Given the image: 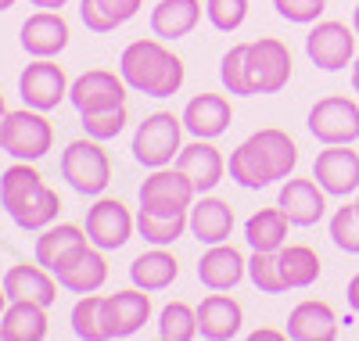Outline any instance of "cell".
Returning <instances> with one entry per match:
<instances>
[{"instance_id": "5", "label": "cell", "mask_w": 359, "mask_h": 341, "mask_svg": "<svg viewBox=\"0 0 359 341\" xmlns=\"http://www.w3.org/2000/svg\"><path fill=\"white\" fill-rule=\"evenodd\" d=\"M309 133L323 144L359 140V105L348 98H323L309 112Z\"/></svg>"}, {"instance_id": "32", "label": "cell", "mask_w": 359, "mask_h": 341, "mask_svg": "<svg viewBox=\"0 0 359 341\" xmlns=\"http://www.w3.org/2000/svg\"><path fill=\"white\" fill-rule=\"evenodd\" d=\"M90 234H83L79 227H72V223H62V227H50V230H43V237L36 241V262L40 266H47V269H54L57 266V259H62L65 252H72L76 244H83Z\"/></svg>"}, {"instance_id": "30", "label": "cell", "mask_w": 359, "mask_h": 341, "mask_svg": "<svg viewBox=\"0 0 359 341\" xmlns=\"http://www.w3.org/2000/svg\"><path fill=\"white\" fill-rule=\"evenodd\" d=\"M130 276H133V284L144 288V291H162V288H169L176 281V259L165 255V252H147V255L133 259Z\"/></svg>"}, {"instance_id": "26", "label": "cell", "mask_w": 359, "mask_h": 341, "mask_svg": "<svg viewBox=\"0 0 359 341\" xmlns=\"http://www.w3.org/2000/svg\"><path fill=\"white\" fill-rule=\"evenodd\" d=\"M47 305L36 302H11L0 316V327H4L8 341H40L47 337Z\"/></svg>"}, {"instance_id": "46", "label": "cell", "mask_w": 359, "mask_h": 341, "mask_svg": "<svg viewBox=\"0 0 359 341\" xmlns=\"http://www.w3.org/2000/svg\"><path fill=\"white\" fill-rule=\"evenodd\" d=\"M33 8H43V11H54V8H62L65 0H29Z\"/></svg>"}, {"instance_id": "33", "label": "cell", "mask_w": 359, "mask_h": 341, "mask_svg": "<svg viewBox=\"0 0 359 341\" xmlns=\"http://www.w3.org/2000/svg\"><path fill=\"white\" fill-rule=\"evenodd\" d=\"M137 227H140V237L151 241V244H172L180 234H184L187 220L184 212H151V208H140L137 212Z\"/></svg>"}, {"instance_id": "38", "label": "cell", "mask_w": 359, "mask_h": 341, "mask_svg": "<svg viewBox=\"0 0 359 341\" xmlns=\"http://www.w3.org/2000/svg\"><path fill=\"white\" fill-rule=\"evenodd\" d=\"M248 276L259 291H269V295H280L287 291L284 276H280V262H277V252H255L252 262H248Z\"/></svg>"}, {"instance_id": "7", "label": "cell", "mask_w": 359, "mask_h": 341, "mask_svg": "<svg viewBox=\"0 0 359 341\" xmlns=\"http://www.w3.org/2000/svg\"><path fill=\"white\" fill-rule=\"evenodd\" d=\"M198 187L191 183L187 173L180 169H158L144 180L140 187V208H151V212H184L194 201Z\"/></svg>"}, {"instance_id": "11", "label": "cell", "mask_w": 359, "mask_h": 341, "mask_svg": "<svg viewBox=\"0 0 359 341\" xmlns=\"http://www.w3.org/2000/svg\"><path fill=\"white\" fill-rule=\"evenodd\" d=\"M147 316H151V302H147L144 288L118 291V295H108L101 305V330L104 337H130L147 323Z\"/></svg>"}, {"instance_id": "13", "label": "cell", "mask_w": 359, "mask_h": 341, "mask_svg": "<svg viewBox=\"0 0 359 341\" xmlns=\"http://www.w3.org/2000/svg\"><path fill=\"white\" fill-rule=\"evenodd\" d=\"M69 98H72V105L79 108V115H90V112H104V108L123 105L126 86H123V79H118L115 72L94 69V72H86V76H79V79L72 83Z\"/></svg>"}, {"instance_id": "19", "label": "cell", "mask_w": 359, "mask_h": 341, "mask_svg": "<svg viewBox=\"0 0 359 341\" xmlns=\"http://www.w3.org/2000/svg\"><path fill=\"white\" fill-rule=\"evenodd\" d=\"M241 276H245V259L237 248L226 244H212L198 262V281L212 291H230Z\"/></svg>"}, {"instance_id": "15", "label": "cell", "mask_w": 359, "mask_h": 341, "mask_svg": "<svg viewBox=\"0 0 359 341\" xmlns=\"http://www.w3.org/2000/svg\"><path fill=\"white\" fill-rule=\"evenodd\" d=\"M287 337L294 341H334L338 337V316L327 302H302L287 316Z\"/></svg>"}, {"instance_id": "42", "label": "cell", "mask_w": 359, "mask_h": 341, "mask_svg": "<svg viewBox=\"0 0 359 341\" xmlns=\"http://www.w3.org/2000/svg\"><path fill=\"white\" fill-rule=\"evenodd\" d=\"M245 15H248V0H208V18H212V25L223 29V33L241 25Z\"/></svg>"}, {"instance_id": "9", "label": "cell", "mask_w": 359, "mask_h": 341, "mask_svg": "<svg viewBox=\"0 0 359 341\" xmlns=\"http://www.w3.org/2000/svg\"><path fill=\"white\" fill-rule=\"evenodd\" d=\"M50 273L57 276L62 288H69L76 295H90V291H97L104 284L108 266H104V259L94 252V248H86V241H83V244L72 248V252H65L62 259H57V266Z\"/></svg>"}, {"instance_id": "34", "label": "cell", "mask_w": 359, "mask_h": 341, "mask_svg": "<svg viewBox=\"0 0 359 341\" xmlns=\"http://www.w3.org/2000/svg\"><path fill=\"white\" fill-rule=\"evenodd\" d=\"M57 208H62V198H57L50 187H40L33 198H25V201L11 212V220H15L22 230H40V227H47L54 215H57Z\"/></svg>"}, {"instance_id": "44", "label": "cell", "mask_w": 359, "mask_h": 341, "mask_svg": "<svg viewBox=\"0 0 359 341\" xmlns=\"http://www.w3.org/2000/svg\"><path fill=\"white\" fill-rule=\"evenodd\" d=\"M348 305H352L355 313H359V273H355L352 281H348Z\"/></svg>"}, {"instance_id": "8", "label": "cell", "mask_w": 359, "mask_h": 341, "mask_svg": "<svg viewBox=\"0 0 359 341\" xmlns=\"http://www.w3.org/2000/svg\"><path fill=\"white\" fill-rule=\"evenodd\" d=\"M306 51H309L316 69L338 72V69L348 65L352 54H355V36H352V29L345 22H320L306 36Z\"/></svg>"}, {"instance_id": "41", "label": "cell", "mask_w": 359, "mask_h": 341, "mask_svg": "<svg viewBox=\"0 0 359 341\" xmlns=\"http://www.w3.org/2000/svg\"><path fill=\"white\" fill-rule=\"evenodd\" d=\"M331 237L338 248H345V252L359 255V212L355 205H345L334 212V220H331Z\"/></svg>"}, {"instance_id": "24", "label": "cell", "mask_w": 359, "mask_h": 341, "mask_svg": "<svg viewBox=\"0 0 359 341\" xmlns=\"http://www.w3.org/2000/svg\"><path fill=\"white\" fill-rule=\"evenodd\" d=\"M191 230L205 244H223L233 230V208L219 198H201L191 208Z\"/></svg>"}, {"instance_id": "25", "label": "cell", "mask_w": 359, "mask_h": 341, "mask_svg": "<svg viewBox=\"0 0 359 341\" xmlns=\"http://www.w3.org/2000/svg\"><path fill=\"white\" fill-rule=\"evenodd\" d=\"M198 15H201L198 0H162L151 15V29L162 40H180L198 25Z\"/></svg>"}, {"instance_id": "17", "label": "cell", "mask_w": 359, "mask_h": 341, "mask_svg": "<svg viewBox=\"0 0 359 341\" xmlns=\"http://www.w3.org/2000/svg\"><path fill=\"white\" fill-rule=\"evenodd\" d=\"M69 44V25L62 15H54V11H40L33 18H25L22 25V47L29 54H36V58H50L57 51H65Z\"/></svg>"}, {"instance_id": "3", "label": "cell", "mask_w": 359, "mask_h": 341, "mask_svg": "<svg viewBox=\"0 0 359 341\" xmlns=\"http://www.w3.org/2000/svg\"><path fill=\"white\" fill-rule=\"evenodd\" d=\"M62 176L69 180V187L79 191V194H101L108 187V180H111V162H108L104 147L94 144V137L76 140L62 154Z\"/></svg>"}, {"instance_id": "10", "label": "cell", "mask_w": 359, "mask_h": 341, "mask_svg": "<svg viewBox=\"0 0 359 341\" xmlns=\"http://www.w3.org/2000/svg\"><path fill=\"white\" fill-rule=\"evenodd\" d=\"M313 180L327 194H352L359 187V154L345 144H327V151H320L313 162Z\"/></svg>"}, {"instance_id": "35", "label": "cell", "mask_w": 359, "mask_h": 341, "mask_svg": "<svg viewBox=\"0 0 359 341\" xmlns=\"http://www.w3.org/2000/svg\"><path fill=\"white\" fill-rule=\"evenodd\" d=\"M230 180H237L248 191H259V187H269V183H273V180H269V173L262 169V162L255 159V151H252L248 140L230 154Z\"/></svg>"}, {"instance_id": "37", "label": "cell", "mask_w": 359, "mask_h": 341, "mask_svg": "<svg viewBox=\"0 0 359 341\" xmlns=\"http://www.w3.org/2000/svg\"><path fill=\"white\" fill-rule=\"evenodd\" d=\"M158 334L165 341H191L198 334V313L184 302H172L162 309V320H158Z\"/></svg>"}, {"instance_id": "48", "label": "cell", "mask_w": 359, "mask_h": 341, "mask_svg": "<svg viewBox=\"0 0 359 341\" xmlns=\"http://www.w3.org/2000/svg\"><path fill=\"white\" fill-rule=\"evenodd\" d=\"M4 302H8V291H4V284H0V316H4Z\"/></svg>"}, {"instance_id": "2", "label": "cell", "mask_w": 359, "mask_h": 341, "mask_svg": "<svg viewBox=\"0 0 359 341\" xmlns=\"http://www.w3.org/2000/svg\"><path fill=\"white\" fill-rule=\"evenodd\" d=\"M50 122L33 108V112H8L0 122V151H8L18 162H36L50 151Z\"/></svg>"}, {"instance_id": "16", "label": "cell", "mask_w": 359, "mask_h": 341, "mask_svg": "<svg viewBox=\"0 0 359 341\" xmlns=\"http://www.w3.org/2000/svg\"><path fill=\"white\" fill-rule=\"evenodd\" d=\"M255 159L262 162V169L269 173V180H287V173L298 162V147L284 130H259L255 137H248Z\"/></svg>"}, {"instance_id": "18", "label": "cell", "mask_w": 359, "mask_h": 341, "mask_svg": "<svg viewBox=\"0 0 359 341\" xmlns=\"http://www.w3.org/2000/svg\"><path fill=\"white\" fill-rule=\"evenodd\" d=\"M323 194L327 191L313 180H287L284 191H280V208L294 227H313V223H320V215L327 208Z\"/></svg>"}, {"instance_id": "28", "label": "cell", "mask_w": 359, "mask_h": 341, "mask_svg": "<svg viewBox=\"0 0 359 341\" xmlns=\"http://www.w3.org/2000/svg\"><path fill=\"white\" fill-rule=\"evenodd\" d=\"M137 11H140V0H83L79 4L86 29H94V33H111L115 25L130 22Z\"/></svg>"}, {"instance_id": "6", "label": "cell", "mask_w": 359, "mask_h": 341, "mask_svg": "<svg viewBox=\"0 0 359 341\" xmlns=\"http://www.w3.org/2000/svg\"><path fill=\"white\" fill-rule=\"evenodd\" d=\"M248 76H252V86L255 94H277V90L287 86L291 79V54L280 40H255L248 47Z\"/></svg>"}, {"instance_id": "47", "label": "cell", "mask_w": 359, "mask_h": 341, "mask_svg": "<svg viewBox=\"0 0 359 341\" xmlns=\"http://www.w3.org/2000/svg\"><path fill=\"white\" fill-rule=\"evenodd\" d=\"M352 86L359 90V58H355V65H352Z\"/></svg>"}, {"instance_id": "21", "label": "cell", "mask_w": 359, "mask_h": 341, "mask_svg": "<svg viewBox=\"0 0 359 341\" xmlns=\"http://www.w3.org/2000/svg\"><path fill=\"white\" fill-rule=\"evenodd\" d=\"M4 291H8V302H36V305H50L57 298V288L47 276V266H11L4 273Z\"/></svg>"}, {"instance_id": "49", "label": "cell", "mask_w": 359, "mask_h": 341, "mask_svg": "<svg viewBox=\"0 0 359 341\" xmlns=\"http://www.w3.org/2000/svg\"><path fill=\"white\" fill-rule=\"evenodd\" d=\"M11 4H15V0H0V11H8Z\"/></svg>"}, {"instance_id": "4", "label": "cell", "mask_w": 359, "mask_h": 341, "mask_svg": "<svg viewBox=\"0 0 359 341\" xmlns=\"http://www.w3.org/2000/svg\"><path fill=\"white\" fill-rule=\"evenodd\" d=\"M180 130H184V122L169 112L147 115L133 137V159L140 166L162 169L165 162H172V154H180Z\"/></svg>"}, {"instance_id": "31", "label": "cell", "mask_w": 359, "mask_h": 341, "mask_svg": "<svg viewBox=\"0 0 359 341\" xmlns=\"http://www.w3.org/2000/svg\"><path fill=\"white\" fill-rule=\"evenodd\" d=\"M40 187H43L40 173L29 162H18V166H11L4 176H0V205H4L8 212H15L25 198H33Z\"/></svg>"}, {"instance_id": "20", "label": "cell", "mask_w": 359, "mask_h": 341, "mask_svg": "<svg viewBox=\"0 0 359 341\" xmlns=\"http://www.w3.org/2000/svg\"><path fill=\"white\" fill-rule=\"evenodd\" d=\"M176 169L187 173L198 191H212L216 183L223 180V159H219V151L212 144H205L201 137L194 144H187V147H180Z\"/></svg>"}, {"instance_id": "40", "label": "cell", "mask_w": 359, "mask_h": 341, "mask_svg": "<svg viewBox=\"0 0 359 341\" xmlns=\"http://www.w3.org/2000/svg\"><path fill=\"white\" fill-rule=\"evenodd\" d=\"M123 126H126V108H123V105L83 115V130H86V137H94V140H108V137H115Z\"/></svg>"}, {"instance_id": "12", "label": "cell", "mask_w": 359, "mask_h": 341, "mask_svg": "<svg viewBox=\"0 0 359 341\" xmlns=\"http://www.w3.org/2000/svg\"><path fill=\"white\" fill-rule=\"evenodd\" d=\"M18 90H22V101H25L29 108L50 112V108H57V101L69 94V83H65V72L57 69L54 61L40 58V61H33V65L22 72Z\"/></svg>"}, {"instance_id": "51", "label": "cell", "mask_w": 359, "mask_h": 341, "mask_svg": "<svg viewBox=\"0 0 359 341\" xmlns=\"http://www.w3.org/2000/svg\"><path fill=\"white\" fill-rule=\"evenodd\" d=\"M352 25H355V33H359V8H355V15H352Z\"/></svg>"}, {"instance_id": "29", "label": "cell", "mask_w": 359, "mask_h": 341, "mask_svg": "<svg viewBox=\"0 0 359 341\" xmlns=\"http://www.w3.org/2000/svg\"><path fill=\"white\" fill-rule=\"evenodd\" d=\"M277 262H280V276H284L287 288H309L320 276V255L313 252V248H306V244L280 248Z\"/></svg>"}, {"instance_id": "45", "label": "cell", "mask_w": 359, "mask_h": 341, "mask_svg": "<svg viewBox=\"0 0 359 341\" xmlns=\"http://www.w3.org/2000/svg\"><path fill=\"white\" fill-rule=\"evenodd\" d=\"M252 341H284V334H277V330H255Z\"/></svg>"}, {"instance_id": "27", "label": "cell", "mask_w": 359, "mask_h": 341, "mask_svg": "<svg viewBox=\"0 0 359 341\" xmlns=\"http://www.w3.org/2000/svg\"><path fill=\"white\" fill-rule=\"evenodd\" d=\"M287 223L291 220L284 215V208H262L248 220L245 237L255 252H280L284 241H287Z\"/></svg>"}, {"instance_id": "43", "label": "cell", "mask_w": 359, "mask_h": 341, "mask_svg": "<svg viewBox=\"0 0 359 341\" xmlns=\"http://www.w3.org/2000/svg\"><path fill=\"white\" fill-rule=\"evenodd\" d=\"M273 4L287 22H316L327 0H273Z\"/></svg>"}, {"instance_id": "39", "label": "cell", "mask_w": 359, "mask_h": 341, "mask_svg": "<svg viewBox=\"0 0 359 341\" xmlns=\"http://www.w3.org/2000/svg\"><path fill=\"white\" fill-rule=\"evenodd\" d=\"M101 305H104V298L86 295V298L72 309V330H76L83 341H97V337H104V330H101Z\"/></svg>"}, {"instance_id": "50", "label": "cell", "mask_w": 359, "mask_h": 341, "mask_svg": "<svg viewBox=\"0 0 359 341\" xmlns=\"http://www.w3.org/2000/svg\"><path fill=\"white\" fill-rule=\"evenodd\" d=\"M4 115H8V108H4V98H0V122H4Z\"/></svg>"}, {"instance_id": "52", "label": "cell", "mask_w": 359, "mask_h": 341, "mask_svg": "<svg viewBox=\"0 0 359 341\" xmlns=\"http://www.w3.org/2000/svg\"><path fill=\"white\" fill-rule=\"evenodd\" d=\"M352 205H355V212H359V198H355V201H352Z\"/></svg>"}, {"instance_id": "22", "label": "cell", "mask_w": 359, "mask_h": 341, "mask_svg": "<svg viewBox=\"0 0 359 341\" xmlns=\"http://www.w3.org/2000/svg\"><path fill=\"white\" fill-rule=\"evenodd\" d=\"M198 330L208 341H230L241 330V305L226 295H208L198 309Z\"/></svg>"}, {"instance_id": "1", "label": "cell", "mask_w": 359, "mask_h": 341, "mask_svg": "<svg viewBox=\"0 0 359 341\" xmlns=\"http://www.w3.org/2000/svg\"><path fill=\"white\" fill-rule=\"evenodd\" d=\"M123 79L151 98H172L184 83V61L172 58L158 40H137L123 51Z\"/></svg>"}, {"instance_id": "14", "label": "cell", "mask_w": 359, "mask_h": 341, "mask_svg": "<svg viewBox=\"0 0 359 341\" xmlns=\"http://www.w3.org/2000/svg\"><path fill=\"white\" fill-rule=\"evenodd\" d=\"M86 234H90V241H94L97 248H108V252L111 248H123L130 241V234H133V220H130L126 205L111 201V198L97 201L94 208L86 212Z\"/></svg>"}, {"instance_id": "23", "label": "cell", "mask_w": 359, "mask_h": 341, "mask_svg": "<svg viewBox=\"0 0 359 341\" xmlns=\"http://www.w3.org/2000/svg\"><path fill=\"white\" fill-rule=\"evenodd\" d=\"M184 126L201 140L219 137L230 126V101L219 98V94H198L184 112Z\"/></svg>"}, {"instance_id": "36", "label": "cell", "mask_w": 359, "mask_h": 341, "mask_svg": "<svg viewBox=\"0 0 359 341\" xmlns=\"http://www.w3.org/2000/svg\"><path fill=\"white\" fill-rule=\"evenodd\" d=\"M248 47L252 44H237L223 54L219 76H223V86L230 90V94H255L252 76H248Z\"/></svg>"}]
</instances>
